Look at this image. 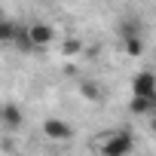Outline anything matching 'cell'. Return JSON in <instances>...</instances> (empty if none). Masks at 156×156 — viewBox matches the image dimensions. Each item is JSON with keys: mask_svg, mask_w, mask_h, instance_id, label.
<instances>
[{"mask_svg": "<svg viewBox=\"0 0 156 156\" xmlns=\"http://www.w3.org/2000/svg\"><path fill=\"white\" fill-rule=\"evenodd\" d=\"M43 132H46L49 138H67V135H70V126H67V122H61V119H46Z\"/></svg>", "mask_w": 156, "mask_h": 156, "instance_id": "obj_4", "label": "cell"}, {"mask_svg": "<svg viewBox=\"0 0 156 156\" xmlns=\"http://www.w3.org/2000/svg\"><path fill=\"white\" fill-rule=\"evenodd\" d=\"M132 95H138V98H156V83H153V73L150 70L138 73L132 80Z\"/></svg>", "mask_w": 156, "mask_h": 156, "instance_id": "obj_2", "label": "cell"}, {"mask_svg": "<svg viewBox=\"0 0 156 156\" xmlns=\"http://www.w3.org/2000/svg\"><path fill=\"white\" fill-rule=\"evenodd\" d=\"M107 156H126L129 150H132V138L129 135H116V138H110V141H104V147H101Z\"/></svg>", "mask_w": 156, "mask_h": 156, "instance_id": "obj_3", "label": "cell"}, {"mask_svg": "<svg viewBox=\"0 0 156 156\" xmlns=\"http://www.w3.org/2000/svg\"><path fill=\"white\" fill-rule=\"evenodd\" d=\"M19 34V25L9 22L3 12H0V43H12V37Z\"/></svg>", "mask_w": 156, "mask_h": 156, "instance_id": "obj_5", "label": "cell"}, {"mask_svg": "<svg viewBox=\"0 0 156 156\" xmlns=\"http://www.w3.org/2000/svg\"><path fill=\"white\" fill-rule=\"evenodd\" d=\"M25 34H28V40H31V49H34V46H49V43L55 40V28H52V25H43V22L31 25Z\"/></svg>", "mask_w": 156, "mask_h": 156, "instance_id": "obj_1", "label": "cell"}, {"mask_svg": "<svg viewBox=\"0 0 156 156\" xmlns=\"http://www.w3.org/2000/svg\"><path fill=\"white\" fill-rule=\"evenodd\" d=\"M3 122H6L9 129H19V126H22V113H19V107H3Z\"/></svg>", "mask_w": 156, "mask_h": 156, "instance_id": "obj_6", "label": "cell"}]
</instances>
